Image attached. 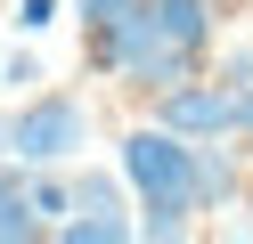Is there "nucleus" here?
<instances>
[{
    "mask_svg": "<svg viewBox=\"0 0 253 244\" xmlns=\"http://www.w3.org/2000/svg\"><path fill=\"white\" fill-rule=\"evenodd\" d=\"M147 106H155V122H171L180 139H229L237 130V98H229V81H212V73L171 81V90L147 98Z\"/></svg>",
    "mask_w": 253,
    "mask_h": 244,
    "instance_id": "3",
    "label": "nucleus"
},
{
    "mask_svg": "<svg viewBox=\"0 0 253 244\" xmlns=\"http://www.w3.org/2000/svg\"><path fill=\"white\" fill-rule=\"evenodd\" d=\"M123 179H131V195H139V236L147 244H171V236H188L196 228V139H180L171 122H139V130H123Z\"/></svg>",
    "mask_w": 253,
    "mask_h": 244,
    "instance_id": "1",
    "label": "nucleus"
},
{
    "mask_svg": "<svg viewBox=\"0 0 253 244\" xmlns=\"http://www.w3.org/2000/svg\"><path fill=\"white\" fill-rule=\"evenodd\" d=\"M229 8H237V0H220V16H229Z\"/></svg>",
    "mask_w": 253,
    "mask_h": 244,
    "instance_id": "16",
    "label": "nucleus"
},
{
    "mask_svg": "<svg viewBox=\"0 0 253 244\" xmlns=\"http://www.w3.org/2000/svg\"><path fill=\"white\" fill-rule=\"evenodd\" d=\"M131 8H147V0H74L82 25H115V16H131Z\"/></svg>",
    "mask_w": 253,
    "mask_h": 244,
    "instance_id": "10",
    "label": "nucleus"
},
{
    "mask_svg": "<svg viewBox=\"0 0 253 244\" xmlns=\"http://www.w3.org/2000/svg\"><path fill=\"white\" fill-rule=\"evenodd\" d=\"M66 0H17V33H49Z\"/></svg>",
    "mask_w": 253,
    "mask_h": 244,
    "instance_id": "11",
    "label": "nucleus"
},
{
    "mask_svg": "<svg viewBox=\"0 0 253 244\" xmlns=\"http://www.w3.org/2000/svg\"><path fill=\"white\" fill-rule=\"evenodd\" d=\"M139 236V211H82L74 204L57 220V244H131Z\"/></svg>",
    "mask_w": 253,
    "mask_h": 244,
    "instance_id": "7",
    "label": "nucleus"
},
{
    "mask_svg": "<svg viewBox=\"0 0 253 244\" xmlns=\"http://www.w3.org/2000/svg\"><path fill=\"white\" fill-rule=\"evenodd\" d=\"M245 236H253V204H245Z\"/></svg>",
    "mask_w": 253,
    "mask_h": 244,
    "instance_id": "15",
    "label": "nucleus"
},
{
    "mask_svg": "<svg viewBox=\"0 0 253 244\" xmlns=\"http://www.w3.org/2000/svg\"><path fill=\"white\" fill-rule=\"evenodd\" d=\"M0 81H8V90H33V81H41V57H33V49H8V57H0Z\"/></svg>",
    "mask_w": 253,
    "mask_h": 244,
    "instance_id": "9",
    "label": "nucleus"
},
{
    "mask_svg": "<svg viewBox=\"0 0 253 244\" xmlns=\"http://www.w3.org/2000/svg\"><path fill=\"white\" fill-rule=\"evenodd\" d=\"M90 146V106L74 90H33L8 114V155L17 163H74Z\"/></svg>",
    "mask_w": 253,
    "mask_h": 244,
    "instance_id": "2",
    "label": "nucleus"
},
{
    "mask_svg": "<svg viewBox=\"0 0 253 244\" xmlns=\"http://www.w3.org/2000/svg\"><path fill=\"white\" fill-rule=\"evenodd\" d=\"M155 25H164V41H180V49H212V33H220V0H155Z\"/></svg>",
    "mask_w": 253,
    "mask_h": 244,
    "instance_id": "6",
    "label": "nucleus"
},
{
    "mask_svg": "<svg viewBox=\"0 0 253 244\" xmlns=\"http://www.w3.org/2000/svg\"><path fill=\"white\" fill-rule=\"evenodd\" d=\"M0 155H8V114H0Z\"/></svg>",
    "mask_w": 253,
    "mask_h": 244,
    "instance_id": "14",
    "label": "nucleus"
},
{
    "mask_svg": "<svg viewBox=\"0 0 253 244\" xmlns=\"http://www.w3.org/2000/svg\"><path fill=\"white\" fill-rule=\"evenodd\" d=\"M237 195H245V163H237L229 146L196 139V204H204V211H229Z\"/></svg>",
    "mask_w": 253,
    "mask_h": 244,
    "instance_id": "5",
    "label": "nucleus"
},
{
    "mask_svg": "<svg viewBox=\"0 0 253 244\" xmlns=\"http://www.w3.org/2000/svg\"><path fill=\"white\" fill-rule=\"evenodd\" d=\"M74 204L82 211H139V204H123V179L115 171H74Z\"/></svg>",
    "mask_w": 253,
    "mask_h": 244,
    "instance_id": "8",
    "label": "nucleus"
},
{
    "mask_svg": "<svg viewBox=\"0 0 253 244\" xmlns=\"http://www.w3.org/2000/svg\"><path fill=\"white\" fill-rule=\"evenodd\" d=\"M33 163H17V155H0V244H33V236H49V220L33 211Z\"/></svg>",
    "mask_w": 253,
    "mask_h": 244,
    "instance_id": "4",
    "label": "nucleus"
},
{
    "mask_svg": "<svg viewBox=\"0 0 253 244\" xmlns=\"http://www.w3.org/2000/svg\"><path fill=\"white\" fill-rule=\"evenodd\" d=\"M212 81H229V90H245V81H253V49H229V57L212 65Z\"/></svg>",
    "mask_w": 253,
    "mask_h": 244,
    "instance_id": "12",
    "label": "nucleus"
},
{
    "mask_svg": "<svg viewBox=\"0 0 253 244\" xmlns=\"http://www.w3.org/2000/svg\"><path fill=\"white\" fill-rule=\"evenodd\" d=\"M237 98V130H229V139H253V81H245V90H229Z\"/></svg>",
    "mask_w": 253,
    "mask_h": 244,
    "instance_id": "13",
    "label": "nucleus"
}]
</instances>
